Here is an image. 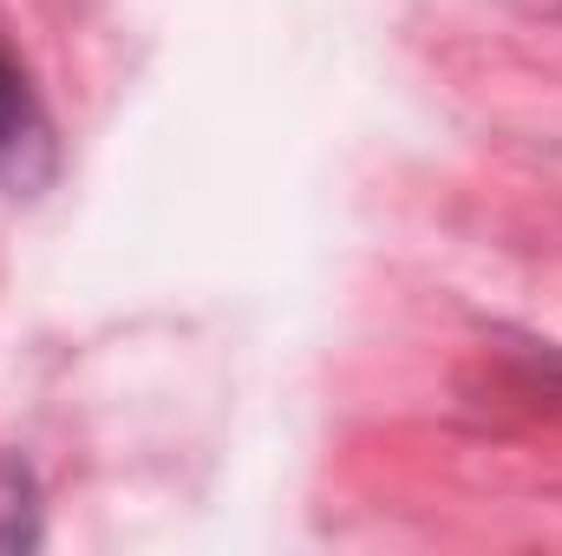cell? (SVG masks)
<instances>
[{
  "mask_svg": "<svg viewBox=\"0 0 562 556\" xmlns=\"http://www.w3.org/2000/svg\"><path fill=\"white\" fill-rule=\"evenodd\" d=\"M59 170V138L53 119L26 79V66L0 46V190L13 197H40Z\"/></svg>",
  "mask_w": 562,
  "mask_h": 556,
  "instance_id": "cell-1",
  "label": "cell"
},
{
  "mask_svg": "<svg viewBox=\"0 0 562 556\" xmlns=\"http://www.w3.org/2000/svg\"><path fill=\"white\" fill-rule=\"evenodd\" d=\"M40 544V504H33V471L0 465V551H33Z\"/></svg>",
  "mask_w": 562,
  "mask_h": 556,
  "instance_id": "cell-2",
  "label": "cell"
}]
</instances>
